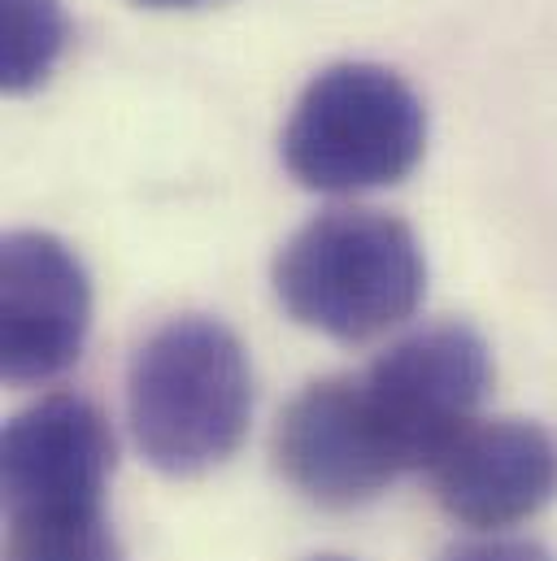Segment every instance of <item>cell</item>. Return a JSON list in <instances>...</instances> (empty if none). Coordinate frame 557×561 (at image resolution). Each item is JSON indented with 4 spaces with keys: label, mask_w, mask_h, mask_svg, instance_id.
<instances>
[{
    "label": "cell",
    "mask_w": 557,
    "mask_h": 561,
    "mask_svg": "<svg viewBox=\"0 0 557 561\" xmlns=\"http://www.w3.org/2000/svg\"><path fill=\"white\" fill-rule=\"evenodd\" d=\"M127 419L161 474H201L227 461L253 419V366L240 335L205 313L161 322L132 357Z\"/></svg>",
    "instance_id": "6da1fadb"
},
{
    "label": "cell",
    "mask_w": 557,
    "mask_h": 561,
    "mask_svg": "<svg viewBox=\"0 0 557 561\" xmlns=\"http://www.w3.org/2000/svg\"><path fill=\"white\" fill-rule=\"evenodd\" d=\"M271 283L300 327L362 344L414 313L427 291V262L397 214L327 209L278 249Z\"/></svg>",
    "instance_id": "7a4b0ae2"
},
{
    "label": "cell",
    "mask_w": 557,
    "mask_h": 561,
    "mask_svg": "<svg viewBox=\"0 0 557 561\" xmlns=\"http://www.w3.org/2000/svg\"><path fill=\"white\" fill-rule=\"evenodd\" d=\"M427 148V110L388 66L340 61L309 79L283 127L287 174L327 196L401 183Z\"/></svg>",
    "instance_id": "3957f363"
},
{
    "label": "cell",
    "mask_w": 557,
    "mask_h": 561,
    "mask_svg": "<svg viewBox=\"0 0 557 561\" xmlns=\"http://www.w3.org/2000/svg\"><path fill=\"white\" fill-rule=\"evenodd\" d=\"M362 383L388 422L410 470H427L435 453L475 422V410L492 383V357L475 327L431 322L388 344Z\"/></svg>",
    "instance_id": "277c9868"
},
{
    "label": "cell",
    "mask_w": 557,
    "mask_h": 561,
    "mask_svg": "<svg viewBox=\"0 0 557 561\" xmlns=\"http://www.w3.org/2000/svg\"><path fill=\"white\" fill-rule=\"evenodd\" d=\"M275 457L296 492L331 510L362 505L410 470L362 375L318 379L296 392L278 419Z\"/></svg>",
    "instance_id": "5b68a950"
},
{
    "label": "cell",
    "mask_w": 557,
    "mask_h": 561,
    "mask_svg": "<svg viewBox=\"0 0 557 561\" xmlns=\"http://www.w3.org/2000/svg\"><path fill=\"white\" fill-rule=\"evenodd\" d=\"M114 431L105 414L75 392H53L13 414L0 444L4 518L101 514L114 474Z\"/></svg>",
    "instance_id": "8992f818"
},
{
    "label": "cell",
    "mask_w": 557,
    "mask_h": 561,
    "mask_svg": "<svg viewBox=\"0 0 557 561\" xmlns=\"http://www.w3.org/2000/svg\"><path fill=\"white\" fill-rule=\"evenodd\" d=\"M92 327V283L70 244L48 231H9L0 244V370L44 383L70 370Z\"/></svg>",
    "instance_id": "52a82bcc"
},
{
    "label": "cell",
    "mask_w": 557,
    "mask_h": 561,
    "mask_svg": "<svg viewBox=\"0 0 557 561\" xmlns=\"http://www.w3.org/2000/svg\"><path fill=\"white\" fill-rule=\"evenodd\" d=\"M431 496L453 523L501 531L557 496V439L527 419L466 422L427 466Z\"/></svg>",
    "instance_id": "ba28073f"
},
{
    "label": "cell",
    "mask_w": 557,
    "mask_h": 561,
    "mask_svg": "<svg viewBox=\"0 0 557 561\" xmlns=\"http://www.w3.org/2000/svg\"><path fill=\"white\" fill-rule=\"evenodd\" d=\"M61 0H0V88L9 96L35 92L66 53Z\"/></svg>",
    "instance_id": "9c48e42d"
},
{
    "label": "cell",
    "mask_w": 557,
    "mask_h": 561,
    "mask_svg": "<svg viewBox=\"0 0 557 561\" xmlns=\"http://www.w3.org/2000/svg\"><path fill=\"white\" fill-rule=\"evenodd\" d=\"M4 561H123L118 536L101 514L9 523Z\"/></svg>",
    "instance_id": "30bf717a"
},
{
    "label": "cell",
    "mask_w": 557,
    "mask_h": 561,
    "mask_svg": "<svg viewBox=\"0 0 557 561\" xmlns=\"http://www.w3.org/2000/svg\"><path fill=\"white\" fill-rule=\"evenodd\" d=\"M440 561H554L541 545L532 540H514V536H479V540H462L453 549H444Z\"/></svg>",
    "instance_id": "8fae6325"
},
{
    "label": "cell",
    "mask_w": 557,
    "mask_h": 561,
    "mask_svg": "<svg viewBox=\"0 0 557 561\" xmlns=\"http://www.w3.org/2000/svg\"><path fill=\"white\" fill-rule=\"evenodd\" d=\"M139 4H152V9H179V4H201V0H139Z\"/></svg>",
    "instance_id": "7c38bea8"
},
{
    "label": "cell",
    "mask_w": 557,
    "mask_h": 561,
    "mask_svg": "<svg viewBox=\"0 0 557 561\" xmlns=\"http://www.w3.org/2000/svg\"><path fill=\"white\" fill-rule=\"evenodd\" d=\"M314 561H344V558H314Z\"/></svg>",
    "instance_id": "4fadbf2b"
}]
</instances>
